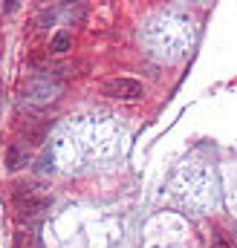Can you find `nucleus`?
I'll return each mask as SVG.
<instances>
[{"label": "nucleus", "mask_w": 237, "mask_h": 248, "mask_svg": "<svg viewBox=\"0 0 237 248\" xmlns=\"http://www.w3.org/2000/svg\"><path fill=\"white\" fill-rule=\"evenodd\" d=\"M102 95H107L113 101H139L145 95V87L136 78H107L102 84Z\"/></svg>", "instance_id": "1"}, {"label": "nucleus", "mask_w": 237, "mask_h": 248, "mask_svg": "<svg viewBox=\"0 0 237 248\" xmlns=\"http://www.w3.org/2000/svg\"><path fill=\"white\" fill-rule=\"evenodd\" d=\"M23 95H26L29 104H47V101H52V98L58 95V84H50V78H47V81L32 78V81H26Z\"/></svg>", "instance_id": "2"}, {"label": "nucleus", "mask_w": 237, "mask_h": 248, "mask_svg": "<svg viewBox=\"0 0 237 248\" xmlns=\"http://www.w3.org/2000/svg\"><path fill=\"white\" fill-rule=\"evenodd\" d=\"M50 205H52V196H47V193H35V196H29V199L17 202L15 208H17V217H20V219H32V217L44 214Z\"/></svg>", "instance_id": "3"}, {"label": "nucleus", "mask_w": 237, "mask_h": 248, "mask_svg": "<svg viewBox=\"0 0 237 248\" xmlns=\"http://www.w3.org/2000/svg\"><path fill=\"white\" fill-rule=\"evenodd\" d=\"M23 165H29V150H26L23 144L12 141V144L6 147V168H9V170H20Z\"/></svg>", "instance_id": "4"}, {"label": "nucleus", "mask_w": 237, "mask_h": 248, "mask_svg": "<svg viewBox=\"0 0 237 248\" xmlns=\"http://www.w3.org/2000/svg\"><path fill=\"white\" fill-rule=\"evenodd\" d=\"M38 193V187L32 185V182H17L15 190H12V196H15V205L17 202H23V199H29V196H35Z\"/></svg>", "instance_id": "5"}, {"label": "nucleus", "mask_w": 237, "mask_h": 248, "mask_svg": "<svg viewBox=\"0 0 237 248\" xmlns=\"http://www.w3.org/2000/svg\"><path fill=\"white\" fill-rule=\"evenodd\" d=\"M67 49H69V35H67V32H58V35L52 38V44H50V52L61 55V52H67Z\"/></svg>", "instance_id": "6"}, {"label": "nucleus", "mask_w": 237, "mask_h": 248, "mask_svg": "<svg viewBox=\"0 0 237 248\" xmlns=\"http://www.w3.org/2000/svg\"><path fill=\"white\" fill-rule=\"evenodd\" d=\"M211 248H237V246L229 240V234H223V231H214V234H211Z\"/></svg>", "instance_id": "7"}, {"label": "nucleus", "mask_w": 237, "mask_h": 248, "mask_svg": "<svg viewBox=\"0 0 237 248\" xmlns=\"http://www.w3.org/2000/svg\"><path fill=\"white\" fill-rule=\"evenodd\" d=\"M32 243H35V237L29 231H17V237H15V246L17 248H29Z\"/></svg>", "instance_id": "8"}, {"label": "nucleus", "mask_w": 237, "mask_h": 248, "mask_svg": "<svg viewBox=\"0 0 237 248\" xmlns=\"http://www.w3.org/2000/svg\"><path fill=\"white\" fill-rule=\"evenodd\" d=\"M229 240L237 246V225H232V231H229Z\"/></svg>", "instance_id": "9"}]
</instances>
